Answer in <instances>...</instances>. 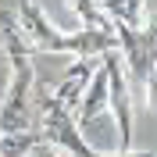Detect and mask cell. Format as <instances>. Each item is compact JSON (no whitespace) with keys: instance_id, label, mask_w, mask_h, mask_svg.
Wrapping results in <instances>:
<instances>
[{"instance_id":"1","label":"cell","mask_w":157,"mask_h":157,"mask_svg":"<svg viewBox=\"0 0 157 157\" xmlns=\"http://www.w3.org/2000/svg\"><path fill=\"white\" fill-rule=\"evenodd\" d=\"M100 68L107 78V107L118 125V150H132V132H136V107H132V82H128L125 61L118 50H107L100 57Z\"/></svg>"},{"instance_id":"2","label":"cell","mask_w":157,"mask_h":157,"mask_svg":"<svg viewBox=\"0 0 157 157\" xmlns=\"http://www.w3.org/2000/svg\"><path fill=\"white\" fill-rule=\"evenodd\" d=\"M32 89H36V75H32V61L29 64H14L11 78L4 86L0 97V132H25L32 128Z\"/></svg>"},{"instance_id":"3","label":"cell","mask_w":157,"mask_h":157,"mask_svg":"<svg viewBox=\"0 0 157 157\" xmlns=\"http://www.w3.org/2000/svg\"><path fill=\"white\" fill-rule=\"evenodd\" d=\"M107 50H118L114 32L100 29H78V32H57V36L43 43L36 54H71V57H104Z\"/></svg>"},{"instance_id":"4","label":"cell","mask_w":157,"mask_h":157,"mask_svg":"<svg viewBox=\"0 0 157 157\" xmlns=\"http://www.w3.org/2000/svg\"><path fill=\"white\" fill-rule=\"evenodd\" d=\"M97 64H100V57H75V64L64 71V78L50 89L54 104L75 111L78 100H82V93H86V86H89V78H93V71H97Z\"/></svg>"},{"instance_id":"5","label":"cell","mask_w":157,"mask_h":157,"mask_svg":"<svg viewBox=\"0 0 157 157\" xmlns=\"http://www.w3.org/2000/svg\"><path fill=\"white\" fill-rule=\"evenodd\" d=\"M14 21H18L21 36H25V43L32 47V54H36L43 43H50V39L57 36V25L50 21V14L43 7H39V0H21L18 4V14H14Z\"/></svg>"},{"instance_id":"6","label":"cell","mask_w":157,"mask_h":157,"mask_svg":"<svg viewBox=\"0 0 157 157\" xmlns=\"http://www.w3.org/2000/svg\"><path fill=\"white\" fill-rule=\"evenodd\" d=\"M100 11H104L111 29H132V32L154 29L150 11H143L139 0H100Z\"/></svg>"},{"instance_id":"7","label":"cell","mask_w":157,"mask_h":157,"mask_svg":"<svg viewBox=\"0 0 157 157\" xmlns=\"http://www.w3.org/2000/svg\"><path fill=\"white\" fill-rule=\"evenodd\" d=\"M104 107H107V78H104V68L97 64V71H93V78H89L86 93H82V100H78V107H75V111H78V114H75L78 132H82V128H86Z\"/></svg>"},{"instance_id":"8","label":"cell","mask_w":157,"mask_h":157,"mask_svg":"<svg viewBox=\"0 0 157 157\" xmlns=\"http://www.w3.org/2000/svg\"><path fill=\"white\" fill-rule=\"evenodd\" d=\"M0 47H4V57L11 61V68L32 61V47L25 43V36H21L14 14H4V11H0Z\"/></svg>"},{"instance_id":"9","label":"cell","mask_w":157,"mask_h":157,"mask_svg":"<svg viewBox=\"0 0 157 157\" xmlns=\"http://www.w3.org/2000/svg\"><path fill=\"white\" fill-rule=\"evenodd\" d=\"M43 147L39 132H0V157H32V150Z\"/></svg>"},{"instance_id":"10","label":"cell","mask_w":157,"mask_h":157,"mask_svg":"<svg viewBox=\"0 0 157 157\" xmlns=\"http://www.w3.org/2000/svg\"><path fill=\"white\" fill-rule=\"evenodd\" d=\"M71 14L82 21V29H100V32H114L104 18V11H100V0H68Z\"/></svg>"}]
</instances>
